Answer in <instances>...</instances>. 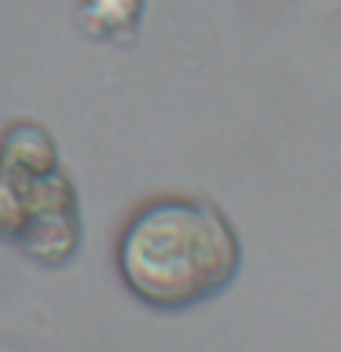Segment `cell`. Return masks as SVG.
Returning a JSON list of instances; mask_svg holds the SVG:
<instances>
[{
  "instance_id": "obj_1",
  "label": "cell",
  "mask_w": 341,
  "mask_h": 352,
  "mask_svg": "<svg viewBox=\"0 0 341 352\" xmlns=\"http://www.w3.org/2000/svg\"><path fill=\"white\" fill-rule=\"evenodd\" d=\"M118 264L132 294L154 308H191L239 275L242 250L217 206L195 198H162L129 220Z\"/></svg>"
},
{
  "instance_id": "obj_2",
  "label": "cell",
  "mask_w": 341,
  "mask_h": 352,
  "mask_svg": "<svg viewBox=\"0 0 341 352\" xmlns=\"http://www.w3.org/2000/svg\"><path fill=\"white\" fill-rule=\"evenodd\" d=\"M140 11H143V0H85L77 19H81V30L88 37L125 44V41H132Z\"/></svg>"
}]
</instances>
